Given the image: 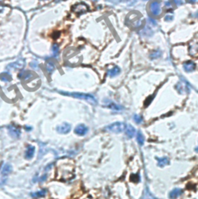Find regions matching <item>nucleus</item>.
Listing matches in <instances>:
<instances>
[{
    "label": "nucleus",
    "instance_id": "14",
    "mask_svg": "<svg viewBox=\"0 0 198 199\" xmlns=\"http://www.w3.org/2000/svg\"><path fill=\"white\" fill-rule=\"evenodd\" d=\"M183 193V190L180 188H175L173 189L172 192H170L169 198L170 199H176L179 196H180V194Z\"/></svg>",
    "mask_w": 198,
    "mask_h": 199
},
{
    "label": "nucleus",
    "instance_id": "9",
    "mask_svg": "<svg viewBox=\"0 0 198 199\" xmlns=\"http://www.w3.org/2000/svg\"><path fill=\"white\" fill-rule=\"evenodd\" d=\"M71 130V125L67 123H62L61 125H58L57 127V131L61 134H67Z\"/></svg>",
    "mask_w": 198,
    "mask_h": 199
},
{
    "label": "nucleus",
    "instance_id": "6",
    "mask_svg": "<svg viewBox=\"0 0 198 199\" xmlns=\"http://www.w3.org/2000/svg\"><path fill=\"white\" fill-rule=\"evenodd\" d=\"M88 132V128L84 124H80V125H77L76 128L74 129L75 134H77V136H85Z\"/></svg>",
    "mask_w": 198,
    "mask_h": 199
},
{
    "label": "nucleus",
    "instance_id": "25",
    "mask_svg": "<svg viewBox=\"0 0 198 199\" xmlns=\"http://www.w3.org/2000/svg\"><path fill=\"white\" fill-rule=\"evenodd\" d=\"M173 16L171 14H168V15H166L165 16V18H164V20H165L166 21H167V22H170V21H171V20H173Z\"/></svg>",
    "mask_w": 198,
    "mask_h": 199
},
{
    "label": "nucleus",
    "instance_id": "7",
    "mask_svg": "<svg viewBox=\"0 0 198 199\" xmlns=\"http://www.w3.org/2000/svg\"><path fill=\"white\" fill-rule=\"evenodd\" d=\"M104 106H106L107 108H108L110 109L114 110V111H121V110L123 109L122 106L114 103V102H112L111 100L108 99L104 100Z\"/></svg>",
    "mask_w": 198,
    "mask_h": 199
},
{
    "label": "nucleus",
    "instance_id": "11",
    "mask_svg": "<svg viewBox=\"0 0 198 199\" xmlns=\"http://www.w3.org/2000/svg\"><path fill=\"white\" fill-rule=\"evenodd\" d=\"M183 69L184 71L187 72H193L196 68V64L193 61H187L183 63Z\"/></svg>",
    "mask_w": 198,
    "mask_h": 199
},
{
    "label": "nucleus",
    "instance_id": "5",
    "mask_svg": "<svg viewBox=\"0 0 198 199\" xmlns=\"http://www.w3.org/2000/svg\"><path fill=\"white\" fill-rule=\"evenodd\" d=\"M88 10V7L84 3H78L73 7V11L77 15H81V14L86 13Z\"/></svg>",
    "mask_w": 198,
    "mask_h": 199
},
{
    "label": "nucleus",
    "instance_id": "32",
    "mask_svg": "<svg viewBox=\"0 0 198 199\" xmlns=\"http://www.w3.org/2000/svg\"><path fill=\"white\" fill-rule=\"evenodd\" d=\"M3 1V0H0V3H2Z\"/></svg>",
    "mask_w": 198,
    "mask_h": 199
},
{
    "label": "nucleus",
    "instance_id": "19",
    "mask_svg": "<svg viewBox=\"0 0 198 199\" xmlns=\"http://www.w3.org/2000/svg\"><path fill=\"white\" fill-rule=\"evenodd\" d=\"M0 80L3 81V82H10L12 80V77H11L10 74H9L8 72H5L0 75Z\"/></svg>",
    "mask_w": 198,
    "mask_h": 199
},
{
    "label": "nucleus",
    "instance_id": "2",
    "mask_svg": "<svg viewBox=\"0 0 198 199\" xmlns=\"http://www.w3.org/2000/svg\"><path fill=\"white\" fill-rule=\"evenodd\" d=\"M127 125H125L124 123H121V122H116L111 124V125H108L106 127V130L112 132V133H122L124 130H125Z\"/></svg>",
    "mask_w": 198,
    "mask_h": 199
},
{
    "label": "nucleus",
    "instance_id": "10",
    "mask_svg": "<svg viewBox=\"0 0 198 199\" xmlns=\"http://www.w3.org/2000/svg\"><path fill=\"white\" fill-rule=\"evenodd\" d=\"M36 147L33 145H29L25 151V158L26 160H31L35 155Z\"/></svg>",
    "mask_w": 198,
    "mask_h": 199
},
{
    "label": "nucleus",
    "instance_id": "31",
    "mask_svg": "<svg viewBox=\"0 0 198 199\" xmlns=\"http://www.w3.org/2000/svg\"><path fill=\"white\" fill-rule=\"evenodd\" d=\"M196 151H197V152H198V146L197 147V148H196Z\"/></svg>",
    "mask_w": 198,
    "mask_h": 199
},
{
    "label": "nucleus",
    "instance_id": "22",
    "mask_svg": "<svg viewBox=\"0 0 198 199\" xmlns=\"http://www.w3.org/2000/svg\"><path fill=\"white\" fill-rule=\"evenodd\" d=\"M52 51H53V56L57 57L59 54V47L57 44H54L52 47Z\"/></svg>",
    "mask_w": 198,
    "mask_h": 199
},
{
    "label": "nucleus",
    "instance_id": "16",
    "mask_svg": "<svg viewBox=\"0 0 198 199\" xmlns=\"http://www.w3.org/2000/svg\"><path fill=\"white\" fill-rule=\"evenodd\" d=\"M121 72V69L119 67H114L113 68H112L111 70L108 71V76L111 77V78H113V77H115L117 75H119Z\"/></svg>",
    "mask_w": 198,
    "mask_h": 199
},
{
    "label": "nucleus",
    "instance_id": "15",
    "mask_svg": "<svg viewBox=\"0 0 198 199\" xmlns=\"http://www.w3.org/2000/svg\"><path fill=\"white\" fill-rule=\"evenodd\" d=\"M135 133H136V130L133 126H132L131 125H129L126 126V129H125V134L128 137L131 139V138L134 137V136L135 135Z\"/></svg>",
    "mask_w": 198,
    "mask_h": 199
},
{
    "label": "nucleus",
    "instance_id": "26",
    "mask_svg": "<svg viewBox=\"0 0 198 199\" xmlns=\"http://www.w3.org/2000/svg\"><path fill=\"white\" fill-rule=\"evenodd\" d=\"M173 1H174V3L178 5H183V4L185 3V1H184V0H173Z\"/></svg>",
    "mask_w": 198,
    "mask_h": 199
},
{
    "label": "nucleus",
    "instance_id": "27",
    "mask_svg": "<svg viewBox=\"0 0 198 199\" xmlns=\"http://www.w3.org/2000/svg\"><path fill=\"white\" fill-rule=\"evenodd\" d=\"M37 65H38V63L36 61H32L30 63V66L32 67L33 68H36Z\"/></svg>",
    "mask_w": 198,
    "mask_h": 199
},
{
    "label": "nucleus",
    "instance_id": "18",
    "mask_svg": "<svg viewBox=\"0 0 198 199\" xmlns=\"http://www.w3.org/2000/svg\"><path fill=\"white\" fill-rule=\"evenodd\" d=\"M46 194V189H42L39 192H34V193H31L30 195L33 198H41V197H44Z\"/></svg>",
    "mask_w": 198,
    "mask_h": 199
},
{
    "label": "nucleus",
    "instance_id": "21",
    "mask_svg": "<svg viewBox=\"0 0 198 199\" xmlns=\"http://www.w3.org/2000/svg\"><path fill=\"white\" fill-rule=\"evenodd\" d=\"M137 142L141 146L143 145V144H144V142H145V138H144V136L142 135L141 131H139V132L137 133Z\"/></svg>",
    "mask_w": 198,
    "mask_h": 199
},
{
    "label": "nucleus",
    "instance_id": "33",
    "mask_svg": "<svg viewBox=\"0 0 198 199\" xmlns=\"http://www.w3.org/2000/svg\"><path fill=\"white\" fill-rule=\"evenodd\" d=\"M94 1H96V0H94Z\"/></svg>",
    "mask_w": 198,
    "mask_h": 199
},
{
    "label": "nucleus",
    "instance_id": "1",
    "mask_svg": "<svg viewBox=\"0 0 198 199\" xmlns=\"http://www.w3.org/2000/svg\"><path fill=\"white\" fill-rule=\"evenodd\" d=\"M61 94L67 95V96H71V97L79 98V99L85 100L92 105H97L98 101L95 98L90 94H84V93H80V92H60Z\"/></svg>",
    "mask_w": 198,
    "mask_h": 199
},
{
    "label": "nucleus",
    "instance_id": "29",
    "mask_svg": "<svg viewBox=\"0 0 198 199\" xmlns=\"http://www.w3.org/2000/svg\"><path fill=\"white\" fill-rule=\"evenodd\" d=\"M5 181H6V180H5V178H4V179L0 178V186H1V185H3V184H5Z\"/></svg>",
    "mask_w": 198,
    "mask_h": 199
},
{
    "label": "nucleus",
    "instance_id": "3",
    "mask_svg": "<svg viewBox=\"0 0 198 199\" xmlns=\"http://www.w3.org/2000/svg\"><path fill=\"white\" fill-rule=\"evenodd\" d=\"M150 12L152 15L155 16H158L162 13V9H161V3L160 0H154L152 3H150Z\"/></svg>",
    "mask_w": 198,
    "mask_h": 199
},
{
    "label": "nucleus",
    "instance_id": "12",
    "mask_svg": "<svg viewBox=\"0 0 198 199\" xmlns=\"http://www.w3.org/2000/svg\"><path fill=\"white\" fill-rule=\"evenodd\" d=\"M12 171H13V166L9 163H5L2 168V171H1V175L3 177L7 176L8 174H10Z\"/></svg>",
    "mask_w": 198,
    "mask_h": 199
},
{
    "label": "nucleus",
    "instance_id": "20",
    "mask_svg": "<svg viewBox=\"0 0 198 199\" xmlns=\"http://www.w3.org/2000/svg\"><path fill=\"white\" fill-rule=\"evenodd\" d=\"M46 70L49 74H51L55 70V66L51 61H47L46 64Z\"/></svg>",
    "mask_w": 198,
    "mask_h": 199
},
{
    "label": "nucleus",
    "instance_id": "30",
    "mask_svg": "<svg viewBox=\"0 0 198 199\" xmlns=\"http://www.w3.org/2000/svg\"><path fill=\"white\" fill-rule=\"evenodd\" d=\"M190 1H191V2H192V3H194V2H196L197 0H190Z\"/></svg>",
    "mask_w": 198,
    "mask_h": 199
},
{
    "label": "nucleus",
    "instance_id": "23",
    "mask_svg": "<svg viewBox=\"0 0 198 199\" xmlns=\"http://www.w3.org/2000/svg\"><path fill=\"white\" fill-rule=\"evenodd\" d=\"M133 119H134L135 122L137 123V124H140L142 123V118L141 115H137V114H135L134 116H133Z\"/></svg>",
    "mask_w": 198,
    "mask_h": 199
},
{
    "label": "nucleus",
    "instance_id": "28",
    "mask_svg": "<svg viewBox=\"0 0 198 199\" xmlns=\"http://www.w3.org/2000/svg\"><path fill=\"white\" fill-rule=\"evenodd\" d=\"M24 129H25V130L27 131V132H30V131H31L33 130V128L31 127V126H29V125H26Z\"/></svg>",
    "mask_w": 198,
    "mask_h": 199
},
{
    "label": "nucleus",
    "instance_id": "4",
    "mask_svg": "<svg viewBox=\"0 0 198 199\" xmlns=\"http://www.w3.org/2000/svg\"><path fill=\"white\" fill-rule=\"evenodd\" d=\"M25 65L26 62L24 60H18L15 62L9 64L7 66V69H9V70H21L24 67Z\"/></svg>",
    "mask_w": 198,
    "mask_h": 199
},
{
    "label": "nucleus",
    "instance_id": "17",
    "mask_svg": "<svg viewBox=\"0 0 198 199\" xmlns=\"http://www.w3.org/2000/svg\"><path fill=\"white\" fill-rule=\"evenodd\" d=\"M158 161V165L160 167H165L166 165H168L170 163V161H169V159L167 157H163V158H156Z\"/></svg>",
    "mask_w": 198,
    "mask_h": 199
},
{
    "label": "nucleus",
    "instance_id": "8",
    "mask_svg": "<svg viewBox=\"0 0 198 199\" xmlns=\"http://www.w3.org/2000/svg\"><path fill=\"white\" fill-rule=\"evenodd\" d=\"M8 131H9V135L13 138H19L21 135L20 130L13 125H10L8 126Z\"/></svg>",
    "mask_w": 198,
    "mask_h": 199
},
{
    "label": "nucleus",
    "instance_id": "13",
    "mask_svg": "<svg viewBox=\"0 0 198 199\" xmlns=\"http://www.w3.org/2000/svg\"><path fill=\"white\" fill-rule=\"evenodd\" d=\"M18 77L20 78V79L23 80H28V79H31L33 77V74L32 72H27V71H23V72H21Z\"/></svg>",
    "mask_w": 198,
    "mask_h": 199
},
{
    "label": "nucleus",
    "instance_id": "24",
    "mask_svg": "<svg viewBox=\"0 0 198 199\" xmlns=\"http://www.w3.org/2000/svg\"><path fill=\"white\" fill-rule=\"evenodd\" d=\"M160 55H161V52H160V51H156L155 52H153L152 54V55H151V57L152 58H158V57H160Z\"/></svg>",
    "mask_w": 198,
    "mask_h": 199
}]
</instances>
